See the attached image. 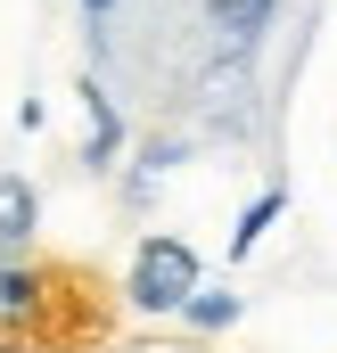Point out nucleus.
Segmentation results:
<instances>
[{
    "label": "nucleus",
    "instance_id": "nucleus-8",
    "mask_svg": "<svg viewBox=\"0 0 337 353\" xmlns=\"http://www.w3.org/2000/svg\"><path fill=\"white\" fill-rule=\"evenodd\" d=\"M107 8H115V0H83V17H107Z\"/></svg>",
    "mask_w": 337,
    "mask_h": 353
},
{
    "label": "nucleus",
    "instance_id": "nucleus-6",
    "mask_svg": "<svg viewBox=\"0 0 337 353\" xmlns=\"http://www.w3.org/2000/svg\"><path fill=\"white\" fill-rule=\"evenodd\" d=\"M181 321H189V329H206V337H214V329H231V321H239V296H231V288H198V296H189V312H181Z\"/></svg>",
    "mask_w": 337,
    "mask_h": 353
},
{
    "label": "nucleus",
    "instance_id": "nucleus-3",
    "mask_svg": "<svg viewBox=\"0 0 337 353\" xmlns=\"http://www.w3.org/2000/svg\"><path fill=\"white\" fill-rule=\"evenodd\" d=\"M33 222H41V197H33V181L25 173H0V263L33 239Z\"/></svg>",
    "mask_w": 337,
    "mask_h": 353
},
{
    "label": "nucleus",
    "instance_id": "nucleus-5",
    "mask_svg": "<svg viewBox=\"0 0 337 353\" xmlns=\"http://www.w3.org/2000/svg\"><path fill=\"white\" fill-rule=\"evenodd\" d=\"M206 17H214V33H231V41L247 50L255 33H263V25L280 17V0H206Z\"/></svg>",
    "mask_w": 337,
    "mask_h": 353
},
{
    "label": "nucleus",
    "instance_id": "nucleus-1",
    "mask_svg": "<svg viewBox=\"0 0 337 353\" xmlns=\"http://www.w3.org/2000/svg\"><path fill=\"white\" fill-rule=\"evenodd\" d=\"M198 288H206V279H198V255H189L173 230H148V239L132 247V279H124V296H132L140 312H189Z\"/></svg>",
    "mask_w": 337,
    "mask_h": 353
},
{
    "label": "nucleus",
    "instance_id": "nucleus-2",
    "mask_svg": "<svg viewBox=\"0 0 337 353\" xmlns=\"http://www.w3.org/2000/svg\"><path fill=\"white\" fill-rule=\"evenodd\" d=\"M41 271H25V263H0V345L8 337H25L33 321H41Z\"/></svg>",
    "mask_w": 337,
    "mask_h": 353
},
{
    "label": "nucleus",
    "instance_id": "nucleus-7",
    "mask_svg": "<svg viewBox=\"0 0 337 353\" xmlns=\"http://www.w3.org/2000/svg\"><path fill=\"white\" fill-rule=\"evenodd\" d=\"M280 205H288V189H263V197H255L247 214H239V230H231V255H247L255 239H263V230L280 222Z\"/></svg>",
    "mask_w": 337,
    "mask_h": 353
},
{
    "label": "nucleus",
    "instance_id": "nucleus-4",
    "mask_svg": "<svg viewBox=\"0 0 337 353\" xmlns=\"http://www.w3.org/2000/svg\"><path fill=\"white\" fill-rule=\"evenodd\" d=\"M115 148H124V115L107 107L99 83H83V165H115Z\"/></svg>",
    "mask_w": 337,
    "mask_h": 353
}]
</instances>
